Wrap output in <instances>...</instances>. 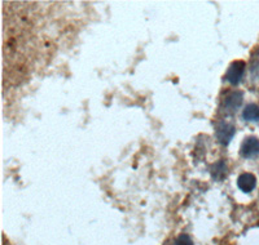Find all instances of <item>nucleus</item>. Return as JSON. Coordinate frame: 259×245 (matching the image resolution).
Here are the masks:
<instances>
[{"mask_svg":"<svg viewBox=\"0 0 259 245\" xmlns=\"http://www.w3.org/2000/svg\"><path fill=\"white\" fill-rule=\"evenodd\" d=\"M245 73V62L244 61H235L231 64L226 74V80L232 85H237L241 82L242 76Z\"/></svg>","mask_w":259,"mask_h":245,"instance_id":"nucleus-1","label":"nucleus"},{"mask_svg":"<svg viewBox=\"0 0 259 245\" xmlns=\"http://www.w3.org/2000/svg\"><path fill=\"white\" fill-rule=\"evenodd\" d=\"M242 117L246 121H258L259 120V106L255 103H250L242 111Z\"/></svg>","mask_w":259,"mask_h":245,"instance_id":"nucleus-6","label":"nucleus"},{"mask_svg":"<svg viewBox=\"0 0 259 245\" xmlns=\"http://www.w3.org/2000/svg\"><path fill=\"white\" fill-rule=\"evenodd\" d=\"M235 127L231 122L222 121L218 126V128H217V140H218L221 145L227 146L233 138V136H235Z\"/></svg>","mask_w":259,"mask_h":245,"instance_id":"nucleus-4","label":"nucleus"},{"mask_svg":"<svg viewBox=\"0 0 259 245\" xmlns=\"http://www.w3.org/2000/svg\"><path fill=\"white\" fill-rule=\"evenodd\" d=\"M237 186L242 193H251L256 186V178L251 173H242L237 179Z\"/></svg>","mask_w":259,"mask_h":245,"instance_id":"nucleus-5","label":"nucleus"},{"mask_svg":"<svg viewBox=\"0 0 259 245\" xmlns=\"http://www.w3.org/2000/svg\"><path fill=\"white\" fill-rule=\"evenodd\" d=\"M175 245H193V241H192L191 237H189L187 233H182V235L178 236Z\"/></svg>","mask_w":259,"mask_h":245,"instance_id":"nucleus-8","label":"nucleus"},{"mask_svg":"<svg viewBox=\"0 0 259 245\" xmlns=\"http://www.w3.org/2000/svg\"><path fill=\"white\" fill-rule=\"evenodd\" d=\"M242 99H244V96H242L241 92H232L226 97V99L222 103V108L226 114H235L236 111L239 110L240 106L242 105Z\"/></svg>","mask_w":259,"mask_h":245,"instance_id":"nucleus-2","label":"nucleus"},{"mask_svg":"<svg viewBox=\"0 0 259 245\" xmlns=\"http://www.w3.org/2000/svg\"><path fill=\"white\" fill-rule=\"evenodd\" d=\"M211 175L217 181H222L227 175V164L224 160H219L211 166Z\"/></svg>","mask_w":259,"mask_h":245,"instance_id":"nucleus-7","label":"nucleus"},{"mask_svg":"<svg viewBox=\"0 0 259 245\" xmlns=\"http://www.w3.org/2000/svg\"><path fill=\"white\" fill-rule=\"evenodd\" d=\"M240 154L245 159H253L259 155V140L256 137H247L242 142Z\"/></svg>","mask_w":259,"mask_h":245,"instance_id":"nucleus-3","label":"nucleus"}]
</instances>
